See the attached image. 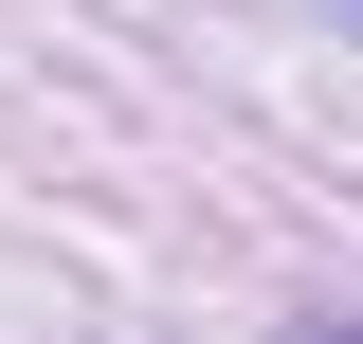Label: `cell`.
<instances>
[{"instance_id": "6da1fadb", "label": "cell", "mask_w": 363, "mask_h": 344, "mask_svg": "<svg viewBox=\"0 0 363 344\" xmlns=\"http://www.w3.org/2000/svg\"><path fill=\"white\" fill-rule=\"evenodd\" d=\"M345 18H363V0H345Z\"/></svg>"}]
</instances>
